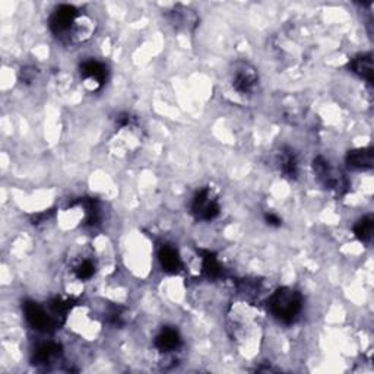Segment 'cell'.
Segmentation results:
<instances>
[{
	"mask_svg": "<svg viewBox=\"0 0 374 374\" xmlns=\"http://www.w3.org/2000/svg\"><path fill=\"white\" fill-rule=\"evenodd\" d=\"M190 212L199 223H211L221 214V201L214 187L199 189L190 203Z\"/></svg>",
	"mask_w": 374,
	"mask_h": 374,
	"instance_id": "277c9868",
	"label": "cell"
},
{
	"mask_svg": "<svg viewBox=\"0 0 374 374\" xmlns=\"http://www.w3.org/2000/svg\"><path fill=\"white\" fill-rule=\"evenodd\" d=\"M263 219H265V223L269 227H273V228H280L282 226V218L275 212H265V215H263Z\"/></svg>",
	"mask_w": 374,
	"mask_h": 374,
	"instance_id": "7402d4cb",
	"label": "cell"
},
{
	"mask_svg": "<svg viewBox=\"0 0 374 374\" xmlns=\"http://www.w3.org/2000/svg\"><path fill=\"white\" fill-rule=\"evenodd\" d=\"M80 13L82 12L74 5H59L51 12L49 18L50 33L56 37L60 43L67 44L69 35H71Z\"/></svg>",
	"mask_w": 374,
	"mask_h": 374,
	"instance_id": "5b68a950",
	"label": "cell"
},
{
	"mask_svg": "<svg viewBox=\"0 0 374 374\" xmlns=\"http://www.w3.org/2000/svg\"><path fill=\"white\" fill-rule=\"evenodd\" d=\"M312 167H313V173H314L317 183L321 185L325 190L335 193V195L338 196H342L348 192V187H350L348 178H346V176L341 170L334 167L332 162L326 160L325 157L317 155L313 160Z\"/></svg>",
	"mask_w": 374,
	"mask_h": 374,
	"instance_id": "3957f363",
	"label": "cell"
},
{
	"mask_svg": "<svg viewBox=\"0 0 374 374\" xmlns=\"http://www.w3.org/2000/svg\"><path fill=\"white\" fill-rule=\"evenodd\" d=\"M78 205L84 214V224L88 227H95L101 221V205L96 199L84 198L78 201Z\"/></svg>",
	"mask_w": 374,
	"mask_h": 374,
	"instance_id": "e0dca14e",
	"label": "cell"
},
{
	"mask_svg": "<svg viewBox=\"0 0 374 374\" xmlns=\"http://www.w3.org/2000/svg\"><path fill=\"white\" fill-rule=\"evenodd\" d=\"M350 72L366 80L368 85L373 84V56L371 53H359L348 63Z\"/></svg>",
	"mask_w": 374,
	"mask_h": 374,
	"instance_id": "2e32d148",
	"label": "cell"
},
{
	"mask_svg": "<svg viewBox=\"0 0 374 374\" xmlns=\"http://www.w3.org/2000/svg\"><path fill=\"white\" fill-rule=\"evenodd\" d=\"M40 71L34 66H25L19 71V80L25 85H31L37 80Z\"/></svg>",
	"mask_w": 374,
	"mask_h": 374,
	"instance_id": "ffe728a7",
	"label": "cell"
},
{
	"mask_svg": "<svg viewBox=\"0 0 374 374\" xmlns=\"http://www.w3.org/2000/svg\"><path fill=\"white\" fill-rule=\"evenodd\" d=\"M62 355H63V351H62V346L56 342H47V343H43L40 345L35 354H34V364L37 367H51L54 364H58L60 359H62Z\"/></svg>",
	"mask_w": 374,
	"mask_h": 374,
	"instance_id": "4fadbf2b",
	"label": "cell"
},
{
	"mask_svg": "<svg viewBox=\"0 0 374 374\" xmlns=\"http://www.w3.org/2000/svg\"><path fill=\"white\" fill-rule=\"evenodd\" d=\"M345 162L354 171H370L373 169V148H355L346 152Z\"/></svg>",
	"mask_w": 374,
	"mask_h": 374,
	"instance_id": "5bb4252c",
	"label": "cell"
},
{
	"mask_svg": "<svg viewBox=\"0 0 374 374\" xmlns=\"http://www.w3.org/2000/svg\"><path fill=\"white\" fill-rule=\"evenodd\" d=\"M79 76L87 91L99 92L107 84L110 78V69L104 62L99 59H88L80 63Z\"/></svg>",
	"mask_w": 374,
	"mask_h": 374,
	"instance_id": "52a82bcc",
	"label": "cell"
},
{
	"mask_svg": "<svg viewBox=\"0 0 374 374\" xmlns=\"http://www.w3.org/2000/svg\"><path fill=\"white\" fill-rule=\"evenodd\" d=\"M282 119L288 121L293 126H301V128H310L314 124V117L307 112V110H303L300 104L296 101H289L288 104L284 105L282 108Z\"/></svg>",
	"mask_w": 374,
	"mask_h": 374,
	"instance_id": "9a60e30c",
	"label": "cell"
},
{
	"mask_svg": "<svg viewBox=\"0 0 374 374\" xmlns=\"http://www.w3.org/2000/svg\"><path fill=\"white\" fill-rule=\"evenodd\" d=\"M202 272L211 280H218L224 275V266L212 252H202Z\"/></svg>",
	"mask_w": 374,
	"mask_h": 374,
	"instance_id": "ac0fdd59",
	"label": "cell"
},
{
	"mask_svg": "<svg viewBox=\"0 0 374 374\" xmlns=\"http://www.w3.org/2000/svg\"><path fill=\"white\" fill-rule=\"evenodd\" d=\"M169 21L178 31L193 33L199 25V15L195 9L185 5H176L169 12Z\"/></svg>",
	"mask_w": 374,
	"mask_h": 374,
	"instance_id": "30bf717a",
	"label": "cell"
},
{
	"mask_svg": "<svg viewBox=\"0 0 374 374\" xmlns=\"http://www.w3.org/2000/svg\"><path fill=\"white\" fill-rule=\"evenodd\" d=\"M373 232H374V218L373 215H366L363 218H359L357 221V224L354 226V235L355 239L363 243V244H370L373 240Z\"/></svg>",
	"mask_w": 374,
	"mask_h": 374,
	"instance_id": "d6986e66",
	"label": "cell"
},
{
	"mask_svg": "<svg viewBox=\"0 0 374 374\" xmlns=\"http://www.w3.org/2000/svg\"><path fill=\"white\" fill-rule=\"evenodd\" d=\"M276 167H278L282 177L296 182L301 173V161L298 152L289 145H282L278 151H276L275 157Z\"/></svg>",
	"mask_w": 374,
	"mask_h": 374,
	"instance_id": "ba28073f",
	"label": "cell"
},
{
	"mask_svg": "<svg viewBox=\"0 0 374 374\" xmlns=\"http://www.w3.org/2000/svg\"><path fill=\"white\" fill-rule=\"evenodd\" d=\"M108 321L114 326H121L124 323V309L119 306H113L108 310Z\"/></svg>",
	"mask_w": 374,
	"mask_h": 374,
	"instance_id": "44dd1931",
	"label": "cell"
},
{
	"mask_svg": "<svg viewBox=\"0 0 374 374\" xmlns=\"http://www.w3.org/2000/svg\"><path fill=\"white\" fill-rule=\"evenodd\" d=\"M271 314L282 325L296 323L304 309V298L300 291L291 287L276 288L268 298Z\"/></svg>",
	"mask_w": 374,
	"mask_h": 374,
	"instance_id": "6da1fadb",
	"label": "cell"
},
{
	"mask_svg": "<svg viewBox=\"0 0 374 374\" xmlns=\"http://www.w3.org/2000/svg\"><path fill=\"white\" fill-rule=\"evenodd\" d=\"M154 346L161 355L173 357L183 348V337L174 326H165L157 334Z\"/></svg>",
	"mask_w": 374,
	"mask_h": 374,
	"instance_id": "9c48e42d",
	"label": "cell"
},
{
	"mask_svg": "<svg viewBox=\"0 0 374 374\" xmlns=\"http://www.w3.org/2000/svg\"><path fill=\"white\" fill-rule=\"evenodd\" d=\"M24 317L34 330L43 332V334H51L56 330L62 323L58 321L49 307L41 306L40 303L26 300L22 306Z\"/></svg>",
	"mask_w": 374,
	"mask_h": 374,
	"instance_id": "8992f818",
	"label": "cell"
},
{
	"mask_svg": "<svg viewBox=\"0 0 374 374\" xmlns=\"http://www.w3.org/2000/svg\"><path fill=\"white\" fill-rule=\"evenodd\" d=\"M158 262L162 271L169 275H177L183 271V260L178 250L171 244H164L158 250Z\"/></svg>",
	"mask_w": 374,
	"mask_h": 374,
	"instance_id": "7c38bea8",
	"label": "cell"
},
{
	"mask_svg": "<svg viewBox=\"0 0 374 374\" xmlns=\"http://www.w3.org/2000/svg\"><path fill=\"white\" fill-rule=\"evenodd\" d=\"M228 82L232 91L240 96H253L260 85V75L255 65L247 60H235L228 71Z\"/></svg>",
	"mask_w": 374,
	"mask_h": 374,
	"instance_id": "7a4b0ae2",
	"label": "cell"
},
{
	"mask_svg": "<svg viewBox=\"0 0 374 374\" xmlns=\"http://www.w3.org/2000/svg\"><path fill=\"white\" fill-rule=\"evenodd\" d=\"M96 271H99V263L91 253L78 255L71 263V272L78 281H91Z\"/></svg>",
	"mask_w": 374,
	"mask_h": 374,
	"instance_id": "8fae6325",
	"label": "cell"
}]
</instances>
